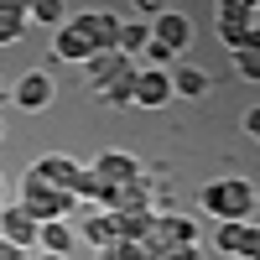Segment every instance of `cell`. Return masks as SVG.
<instances>
[{"label":"cell","instance_id":"1","mask_svg":"<svg viewBox=\"0 0 260 260\" xmlns=\"http://www.w3.org/2000/svg\"><path fill=\"white\" fill-rule=\"evenodd\" d=\"M255 203H260V192H255L250 177H219V182H208L198 192V208L208 219H219V224H250Z\"/></svg>","mask_w":260,"mask_h":260},{"label":"cell","instance_id":"20","mask_svg":"<svg viewBox=\"0 0 260 260\" xmlns=\"http://www.w3.org/2000/svg\"><path fill=\"white\" fill-rule=\"evenodd\" d=\"M245 245H250V224H219L213 229V250L219 255H245Z\"/></svg>","mask_w":260,"mask_h":260},{"label":"cell","instance_id":"16","mask_svg":"<svg viewBox=\"0 0 260 260\" xmlns=\"http://www.w3.org/2000/svg\"><path fill=\"white\" fill-rule=\"evenodd\" d=\"M21 37H26V6L0 0V47H16Z\"/></svg>","mask_w":260,"mask_h":260},{"label":"cell","instance_id":"6","mask_svg":"<svg viewBox=\"0 0 260 260\" xmlns=\"http://www.w3.org/2000/svg\"><path fill=\"white\" fill-rule=\"evenodd\" d=\"M73 21L83 26V37L94 42V52H120V16L115 11H78Z\"/></svg>","mask_w":260,"mask_h":260},{"label":"cell","instance_id":"8","mask_svg":"<svg viewBox=\"0 0 260 260\" xmlns=\"http://www.w3.org/2000/svg\"><path fill=\"white\" fill-rule=\"evenodd\" d=\"M151 42H161V47H167L172 57H177V52L187 47V42H192V21H187L182 11H161L156 21H151Z\"/></svg>","mask_w":260,"mask_h":260},{"label":"cell","instance_id":"31","mask_svg":"<svg viewBox=\"0 0 260 260\" xmlns=\"http://www.w3.org/2000/svg\"><path fill=\"white\" fill-rule=\"evenodd\" d=\"M0 260H31L26 250H16V245H6V240H0Z\"/></svg>","mask_w":260,"mask_h":260},{"label":"cell","instance_id":"23","mask_svg":"<svg viewBox=\"0 0 260 260\" xmlns=\"http://www.w3.org/2000/svg\"><path fill=\"white\" fill-rule=\"evenodd\" d=\"M73 198H89V203L104 208V198H110V182H104L94 167H83V177H78V192H73Z\"/></svg>","mask_w":260,"mask_h":260},{"label":"cell","instance_id":"19","mask_svg":"<svg viewBox=\"0 0 260 260\" xmlns=\"http://www.w3.org/2000/svg\"><path fill=\"white\" fill-rule=\"evenodd\" d=\"M151 224H156V213H115V234L125 245H141L151 234Z\"/></svg>","mask_w":260,"mask_h":260},{"label":"cell","instance_id":"28","mask_svg":"<svg viewBox=\"0 0 260 260\" xmlns=\"http://www.w3.org/2000/svg\"><path fill=\"white\" fill-rule=\"evenodd\" d=\"M161 260H203V255H198V245H172Z\"/></svg>","mask_w":260,"mask_h":260},{"label":"cell","instance_id":"15","mask_svg":"<svg viewBox=\"0 0 260 260\" xmlns=\"http://www.w3.org/2000/svg\"><path fill=\"white\" fill-rule=\"evenodd\" d=\"M115 240H120V234H115V213H104V208L83 213V245H99V250H110Z\"/></svg>","mask_w":260,"mask_h":260},{"label":"cell","instance_id":"18","mask_svg":"<svg viewBox=\"0 0 260 260\" xmlns=\"http://www.w3.org/2000/svg\"><path fill=\"white\" fill-rule=\"evenodd\" d=\"M146 47H151V21H120V52L141 62Z\"/></svg>","mask_w":260,"mask_h":260},{"label":"cell","instance_id":"2","mask_svg":"<svg viewBox=\"0 0 260 260\" xmlns=\"http://www.w3.org/2000/svg\"><path fill=\"white\" fill-rule=\"evenodd\" d=\"M73 203H78L73 192H57V187L37 182V177H21V208H26L37 224H57V219H68Z\"/></svg>","mask_w":260,"mask_h":260},{"label":"cell","instance_id":"30","mask_svg":"<svg viewBox=\"0 0 260 260\" xmlns=\"http://www.w3.org/2000/svg\"><path fill=\"white\" fill-rule=\"evenodd\" d=\"M250 260H260V224H250V245H245Z\"/></svg>","mask_w":260,"mask_h":260},{"label":"cell","instance_id":"10","mask_svg":"<svg viewBox=\"0 0 260 260\" xmlns=\"http://www.w3.org/2000/svg\"><path fill=\"white\" fill-rule=\"evenodd\" d=\"M136 104H141V110H167V104H172V73L167 68H141Z\"/></svg>","mask_w":260,"mask_h":260},{"label":"cell","instance_id":"14","mask_svg":"<svg viewBox=\"0 0 260 260\" xmlns=\"http://www.w3.org/2000/svg\"><path fill=\"white\" fill-rule=\"evenodd\" d=\"M125 62H136V57H125V52H94L89 62H83V78H89L94 89H104V83H110V78L125 68Z\"/></svg>","mask_w":260,"mask_h":260},{"label":"cell","instance_id":"9","mask_svg":"<svg viewBox=\"0 0 260 260\" xmlns=\"http://www.w3.org/2000/svg\"><path fill=\"white\" fill-rule=\"evenodd\" d=\"M94 172H99L110 187H125V182H141V177H146L141 161L130 156V151H99V156H94Z\"/></svg>","mask_w":260,"mask_h":260},{"label":"cell","instance_id":"33","mask_svg":"<svg viewBox=\"0 0 260 260\" xmlns=\"http://www.w3.org/2000/svg\"><path fill=\"white\" fill-rule=\"evenodd\" d=\"M0 141H6V125H0Z\"/></svg>","mask_w":260,"mask_h":260},{"label":"cell","instance_id":"13","mask_svg":"<svg viewBox=\"0 0 260 260\" xmlns=\"http://www.w3.org/2000/svg\"><path fill=\"white\" fill-rule=\"evenodd\" d=\"M73 245H78V234L68 229V219H57V224H42V234H37V250H42V255H57V260L68 255Z\"/></svg>","mask_w":260,"mask_h":260},{"label":"cell","instance_id":"22","mask_svg":"<svg viewBox=\"0 0 260 260\" xmlns=\"http://www.w3.org/2000/svg\"><path fill=\"white\" fill-rule=\"evenodd\" d=\"M219 37H224V47L229 52H245V47H260L255 31L245 26V21H219Z\"/></svg>","mask_w":260,"mask_h":260},{"label":"cell","instance_id":"4","mask_svg":"<svg viewBox=\"0 0 260 260\" xmlns=\"http://www.w3.org/2000/svg\"><path fill=\"white\" fill-rule=\"evenodd\" d=\"M37 234H42V224L31 219L21 203H11V208H0V240L6 245H16V250H26V255H37Z\"/></svg>","mask_w":260,"mask_h":260},{"label":"cell","instance_id":"17","mask_svg":"<svg viewBox=\"0 0 260 260\" xmlns=\"http://www.w3.org/2000/svg\"><path fill=\"white\" fill-rule=\"evenodd\" d=\"M203 94H208L203 68H172V99H203Z\"/></svg>","mask_w":260,"mask_h":260},{"label":"cell","instance_id":"32","mask_svg":"<svg viewBox=\"0 0 260 260\" xmlns=\"http://www.w3.org/2000/svg\"><path fill=\"white\" fill-rule=\"evenodd\" d=\"M6 99H11V89H6V83H0V104H6Z\"/></svg>","mask_w":260,"mask_h":260},{"label":"cell","instance_id":"12","mask_svg":"<svg viewBox=\"0 0 260 260\" xmlns=\"http://www.w3.org/2000/svg\"><path fill=\"white\" fill-rule=\"evenodd\" d=\"M136 78H141V62H125V68L99 89V99L110 104V110H125V104H136Z\"/></svg>","mask_w":260,"mask_h":260},{"label":"cell","instance_id":"26","mask_svg":"<svg viewBox=\"0 0 260 260\" xmlns=\"http://www.w3.org/2000/svg\"><path fill=\"white\" fill-rule=\"evenodd\" d=\"M104 260H141V245H125V240H115L110 250H104Z\"/></svg>","mask_w":260,"mask_h":260},{"label":"cell","instance_id":"24","mask_svg":"<svg viewBox=\"0 0 260 260\" xmlns=\"http://www.w3.org/2000/svg\"><path fill=\"white\" fill-rule=\"evenodd\" d=\"M234 73H240L245 83H260V47H245V52H234Z\"/></svg>","mask_w":260,"mask_h":260},{"label":"cell","instance_id":"34","mask_svg":"<svg viewBox=\"0 0 260 260\" xmlns=\"http://www.w3.org/2000/svg\"><path fill=\"white\" fill-rule=\"evenodd\" d=\"M0 187H6V182H0Z\"/></svg>","mask_w":260,"mask_h":260},{"label":"cell","instance_id":"25","mask_svg":"<svg viewBox=\"0 0 260 260\" xmlns=\"http://www.w3.org/2000/svg\"><path fill=\"white\" fill-rule=\"evenodd\" d=\"M250 16H255V0H224L219 6V21H245L250 26Z\"/></svg>","mask_w":260,"mask_h":260},{"label":"cell","instance_id":"7","mask_svg":"<svg viewBox=\"0 0 260 260\" xmlns=\"http://www.w3.org/2000/svg\"><path fill=\"white\" fill-rule=\"evenodd\" d=\"M26 177L47 182V187H57V192H78L83 167H78V161H68V156H42V161H31V172H26Z\"/></svg>","mask_w":260,"mask_h":260},{"label":"cell","instance_id":"5","mask_svg":"<svg viewBox=\"0 0 260 260\" xmlns=\"http://www.w3.org/2000/svg\"><path fill=\"white\" fill-rule=\"evenodd\" d=\"M11 99H16L26 115H42V110H52V99H57V83H52L47 73H42V68H31V73H26V78H21L16 89H11Z\"/></svg>","mask_w":260,"mask_h":260},{"label":"cell","instance_id":"27","mask_svg":"<svg viewBox=\"0 0 260 260\" xmlns=\"http://www.w3.org/2000/svg\"><path fill=\"white\" fill-rule=\"evenodd\" d=\"M240 125H245V136H250V141H260V104H250Z\"/></svg>","mask_w":260,"mask_h":260},{"label":"cell","instance_id":"29","mask_svg":"<svg viewBox=\"0 0 260 260\" xmlns=\"http://www.w3.org/2000/svg\"><path fill=\"white\" fill-rule=\"evenodd\" d=\"M167 6H161V0H136V16H146V21H156Z\"/></svg>","mask_w":260,"mask_h":260},{"label":"cell","instance_id":"21","mask_svg":"<svg viewBox=\"0 0 260 260\" xmlns=\"http://www.w3.org/2000/svg\"><path fill=\"white\" fill-rule=\"evenodd\" d=\"M26 21H42V26H68L73 11L62 6V0H31V6H26Z\"/></svg>","mask_w":260,"mask_h":260},{"label":"cell","instance_id":"11","mask_svg":"<svg viewBox=\"0 0 260 260\" xmlns=\"http://www.w3.org/2000/svg\"><path fill=\"white\" fill-rule=\"evenodd\" d=\"M52 57H57V62H78V68L94 57V42L83 37V26H78V21L57 26V37H52Z\"/></svg>","mask_w":260,"mask_h":260},{"label":"cell","instance_id":"3","mask_svg":"<svg viewBox=\"0 0 260 260\" xmlns=\"http://www.w3.org/2000/svg\"><path fill=\"white\" fill-rule=\"evenodd\" d=\"M146 245H156L161 255L172 250V245H198V224L187 219V213H156V224H151V234H146Z\"/></svg>","mask_w":260,"mask_h":260}]
</instances>
